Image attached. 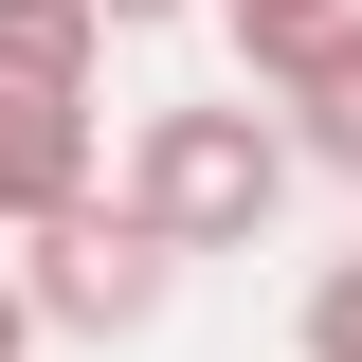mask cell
I'll use <instances>...</instances> for the list:
<instances>
[{"label": "cell", "instance_id": "2", "mask_svg": "<svg viewBox=\"0 0 362 362\" xmlns=\"http://www.w3.org/2000/svg\"><path fill=\"white\" fill-rule=\"evenodd\" d=\"M18 290H37L54 344H145V326H163V290H181V254L127 218V199H73V218L18 235Z\"/></svg>", "mask_w": 362, "mask_h": 362}, {"label": "cell", "instance_id": "5", "mask_svg": "<svg viewBox=\"0 0 362 362\" xmlns=\"http://www.w3.org/2000/svg\"><path fill=\"white\" fill-rule=\"evenodd\" d=\"M90 73H109L90 0H0V90H90Z\"/></svg>", "mask_w": 362, "mask_h": 362}, {"label": "cell", "instance_id": "6", "mask_svg": "<svg viewBox=\"0 0 362 362\" xmlns=\"http://www.w3.org/2000/svg\"><path fill=\"white\" fill-rule=\"evenodd\" d=\"M290 344H308V362H362V254H326V272H308V308H290Z\"/></svg>", "mask_w": 362, "mask_h": 362}, {"label": "cell", "instance_id": "1", "mask_svg": "<svg viewBox=\"0 0 362 362\" xmlns=\"http://www.w3.org/2000/svg\"><path fill=\"white\" fill-rule=\"evenodd\" d=\"M109 199H127L163 254H254V235L290 218V127H272V90H181V109H145L127 163H109Z\"/></svg>", "mask_w": 362, "mask_h": 362}, {"label": "cell", "instance_id": "3", "mask_svg": "<svg viewBox=\"0 0 362 362\" xmlns=\"http://www.w3.org/2000/svg\"><path fill=\"white\" fill-rule=\"evenodd\" d=\"M90 163H109V127H90V90H0V235H37L90 199Z\"/></svg>", "mask_w": 362, "mask_h": 362}, {"label": "cell", "instance_id": "9", "mask_svg": "<svg viewBox=\"0 0 362 362\" xmlns=\"http://www.w3.org/2000/svg\"><path fill=\"white\" fill-rule=\"evenodd\" d=\"M90 18H109V37H163V18H181V0H90Z\"/></svg>", "mask_w": 362, "mask_h": 362}, {"label": "cell", "instance_id": "8", "mask_svg": "<svg viewBox=\"0 0 362 362\" xmlns=\"http://www.w3.org/2000/svg\"><path fill=\"white\" fill-rule=\"evenodd\" d=\"M54 326H37V290H18V254H0V362H37Z\"/></svg>", "mask_w": 362, "mask_h": 362}, {"label": "cell", "instance_id": "4", "mask_svg": "<svg viewBox=\"0 0 362 362\" xmlns=\"http://www.w3.org/2000/svg\"><path fill=\"white\" fill-rule=\"evenodd\" d=\"M272 127H290V163H344L362 181V18H326V37L272 73Z\"/></svg>", "mask_w": 362, "mask_h": 362}, {"label": "cell", "instance_id": "7", "mask_svg": "<svg viewBox=\"0 0 362 362\" xmlns=\"http://www.w3.org/2000/svg\"><path fill=\"white\" fill-rule=\"evenodd\" d=\"M218 18H235V54H254V37H290V18H344V0H218Z\"/></svg>", "mask_w": 362, "mask_h": 362}]
</instances>
